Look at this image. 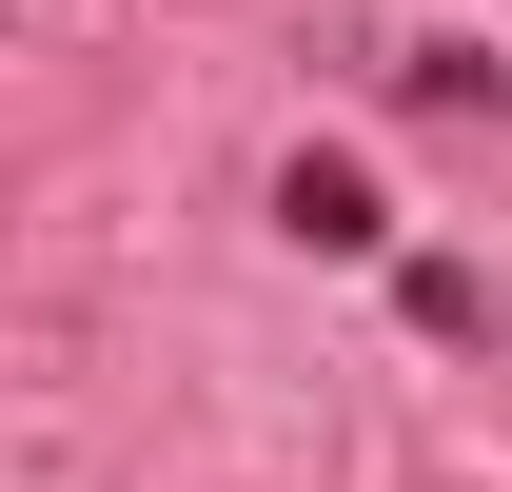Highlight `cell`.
Returning <instances> with one entry per match:
<instances>
[{"label":"cell","mask_w":512,"mask_h":492,"mask_svg":"<svg viewBox=\"0 0 512 492\" xmlns=\"http://www.w3.org/2000/svg\"><path fill=\"white\" fill-rule=\"evenodd\" d=\"M276 217H296L316 256H375V178H355V158H296V178H276Z\"/></svg>","instance_id":"obj_1"}]
</instances>
